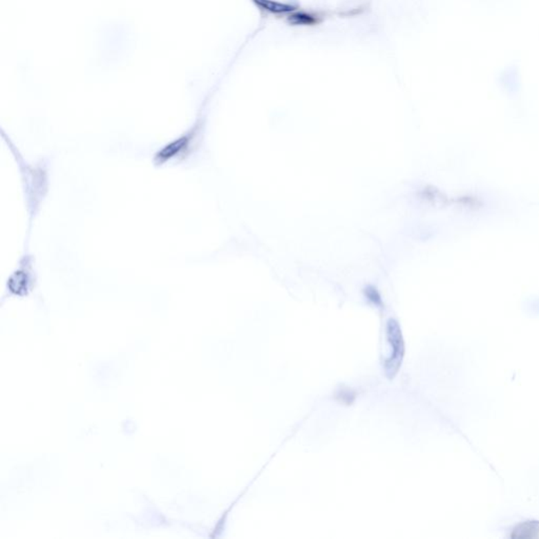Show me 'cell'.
Segmentation results:
<instances>
[{
  "instance_id": "2",
  "label": "cell",
  "mask_w": 539,
  "mask_h": 539,
  "mask_svg": "<svg viewBox=\"0 0 539 539\" xmlns=\"http://www.w3.org/2000/svg\"><path fill=\"white\" fill-rule=\"evenodd\" d=\"M255 3H256V5H258L259 7L261 8V9L267 10V11H271L274 13V9H272V8L270 7V5H273V1H270V0H254ZM275 12L279 11V12H285V11H290V7H285L283 5H279L277 6V7H275Z\"/></svg>"
},
{
  "instance_id": "1",
  "label": "cell",
  "mask_w": 539,
  "mask_h": 539,
  "mask_svg": "<svg viewBox=\"0 0 539 539\" xmlns=\"http://www.w3.org/2000/svg\"><path fill=\"white\" fill-rule=\"evenodd\" d=\"M387 336L392 348L391 355L385 363L386 373L389 378L397 374L404 355V343L401 330L395 319H390L387 323Z\"/></svg>"
}]
</instances>
